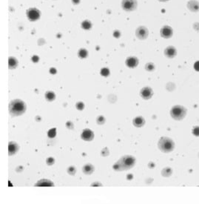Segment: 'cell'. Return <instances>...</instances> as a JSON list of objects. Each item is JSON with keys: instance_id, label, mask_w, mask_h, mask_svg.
<instances>
[{"instance_id": "cell-23", "label": "cell", "mask_w": 199, "mask_h": 204, "mask_svg": "<svg viewBox=\"0 0 199 204\" xmlns=\"http://www.w3.org/2000/svg\"><path fill=\"white\" fill-rule=\"evenodd\" d=\"M145 68L147 71H152L154 69H155V65H154L153 63H147L145 66Z\"/></svg>"}, {"instance_id": "cell-5", "label": "cell", "mask_w": 199, "mask_h": 204, "mask_svg": "<svg viewBox=\"0 0 199 204\" xmlns=\"http://www.w3.org/2000/svg\"><path fill=\"white\" fill-rule=\"evenodd\" d=\"M137 0H122L121 8L127 12H131L137 8Z\"/></svg>"}, {"instance_id": "cell-38", "label": "cell", "mask_w": 199, "mask_h": 204, "mask_svg": "<svg viewBox=\"0 0 199 204\" xmlns=\"http://www.w3.org/2000/svg\"><path fill=\"white\" fill-rule=\"evenodd\" d=\"M73 3L74 4V5H76V4H79V2H80V0H72Z\"/></svg>"}, {"instance_id": "cell-20", "label": "cell", "mask_w": 199, "mask_h": 204, "mask_svg": "<svg viewBox=\"0 0 199 204\" xmlns=\"http://www.w3.org/2000/svg\"><path fill=\"white\" fill-rule=\"evenodd\" d=\"M87 55H88V52L84 48H81L79 51V52H78V56L81 59H85L87 57Z\"/></svg>"}, {"instance_id": "cell-37", "label": "cell", "mask_w": 199, "mask_h": 204, "mask_svg": "<svg viewBox=\"0 0 199 204\" xmlns=\"http://www.w3.org/2000/svg\"><path fill=\"white\" fill-rule=\"evenodd\" d=\"M91 185H92V186H95V185H100V186H102V185L100 183L96 182V183H93Z\"/></svg>"}, {"instance_id": "cell-16", "label": "cell", "mask_w": 199, "mask_h": 204, "mask_svg": "<svg viewBox=\"0 0 199 204\" xmlns=\"http://www.w3.org/2000/svg\"><path fill=\"white\" fill-rule=\"evenodd\" d=\"M18 66V60L14 57H10L8 59L9 69H15Z\"/></svg>"}, {"instance_id": "cell-10", "label": "cell", "mask_w": 199, "mask_h": 204, "mask_svg": "<svg viewBox=\"0 0 199 204\" xmlns=\"http://www.w3.org/2000/svg\"><path fill=\"white\" fill-rule=\"evenodd\" d=\"M153 94V91H152V88L150 87H144L140 91L141 96L144 99V100H149L152 96Z\"/></svg>"}, {"instance_id": "cell-2", "label": "cell", "mask_w": 199, "mask_h": 204, "mask_svg": "<svg viewBox=\"0 0 199 204\" xmlns=\"http://www.w3.org/2000/svg\"><path fill=\"white\" fill-rule=\"evenodd\" d=\"M136 163V159L132 156L125 155L122 157L116 163L113 165V169L116 171L127 170L134 166Z\"/></svg>"}, {"instance_id": "cell-31", "label": "cell", "mask_w": 199, "mask_h": 204, "mask_svg": "<svg viewBox=\"0 0 199 204\" xmlns=\"http://www.w3.org/2000/svg\"><path fill=\"white\" fill-rule=\"evenodd\" d=\"M102 156H107L109 154V151L107 149V148H104L102 149V152H101Z\"/></svg>"}, {"instance_id": "cell-14", "label": "cell", "mask_w": 199, "mask_h": 204, "mask_svg": "<svg viewBox=\"0 0 199 204\" xmlns=\"http://www.w3.org/2000/svg\"><path fill=\"white\" fill-rule=\"evenodd\" d=\"M176 54H177L176 49L173 46H169L164 50V54L168 58L175 57L176 56Z\"/></svg>"}, {"instance_id": "cell-17", "label": "cell", "mask_w": 199, "mask_h": 204, "mask_svg": "<svg viewBox=\"0 0 199 204\" xmlns=\"http://www.w3.org/2000/svg\"><path fill=\"white\" fill-rule=\"evenodd\" d=\"M82 171L85 174H91L94 172V166L91 164H86L82 168Z\"/></svg>"}, {"instance_id": "cell-9", "label": "cell", "mask_w": 199, "mask_h": 204, "mask_svg": "<svg viewBox=\"0 0 199 204\" xmlns=\"http://www.w3.org/2000/svg\"><path fill=\"white\" fill-rule=\"evenodd\" d=\"M81 138L84 141H92L94 138L93 132L89 128H86L82 131Z\"/></svg>"}, {"instance_id": "cell-3", "label": "cell", "mask_w": 199, "mask_h": 204, "mask_svg": "<svg viewBox=\"0 0 199 204\" xmlns=\"http://www.w3.org/2000/svg\"><path fill=\"white\" fill-rule=\"evenodd\" d=\"M158 146H159V149L161 152L168 153V152H170L173 150L175 145L173 141L171 139L168 138V137H163L159 140Z\"/></svg>"}, {"instance_id": "cell-6", "label": "cell", "mask_w": 199, "mask_h": 204, "mask_svg": "<svg viewBox=\"0 0 199 204\" xmlns=\"http://www.w3.org/2000/svg\"><path fill=\"white\" fill-rule=\"evenodd\" d=\"M41 13L37 8H31L27 10V17L29 20L31 22H35L40 18Z\"/></svg>"}, {"instance_id": "cell-39", "label": "cell", "mask_w": 199, "mask_h": 204, "mask_svg": "<svg viewBox=\"0 0 199 204\" xmlns=\"http://www.w3.org/2000/svg\"><path fill=\"white\" fill-rule=\"evenodd\" d=\"M159 2H167V1H169V0H159Z\"/></svg>"}, {"instance_id": "cell-11", "label": "cell", "mask_w": 199, "mask_h": 204, "mask_svg": "<svg viewBox=\"0 0 199 204\" xmlns=\"http://www.w3.org/2000/svg\"><path fill=\"white\" fill-rule=\"evenodd\" d=\"M187 8L191 12L196 13L199 10V2L196 0H189L187 2Z\"/></svg>"}, {"instance_id": "cell-8", "label": "cell", "mask_w": 199, "mask_h": 204, "mask_svg": "<svg viewBox=\"0 0 199 204\" xmlns=\"http://www.w3.org/2000/svg\"><path fill=\"white\" fill-rule=\"evenodd\" d=\"M172 34H173V30H172V28L168 26H164V27L161 28V30H160L161 37L164 39H169L172 37Z\"/></svg>"}, {"instance_id": "cell-24", "label": "cell", "mask_w": 199, "mask_h": 204, "mask_svg": "<svg viewBox=\"0 0 199 204\" xmlns=\"http://www.w3.org/2000/svg\"><path fill=\"white\" fill-rule=\"evenodd\" d=\"M101 74L103 76H108L109 74H110V71L107 68H102L101 70Z\"/></svg>"}, {"instance_id": "cell-29", "label": "cell", "mask_w": 199, "mask_h": 204, "mask_svg": "<svg viewBox=\"0 0 199 204\" xmlns=\"http://www.w3.org/2000/svg\"><path fill=\"white\" fill-rule=\"evenodd\" d=\"M54 163H55V160H54V158H53V157H48V158H47V160H46V163L48 165H54Z\"/></svg>"}, {"instance_id": "cell-30", "label": "cell", "mask_w": 199, "mask_h": 204, "mask_svg": "<svg viewBox=\"0 0 199 204\" xmlns=\"http://www.w3.org/2000/svg\"><path fill=\"white\" fill-rule=\"evenodd\" d=\"M192 134L196 136H199V127L196 126L192 129Z\"/></svg>"}, {"instance_id": "cell-32", "label": "cell", "mask_w": 199, "mask_h": 204, "mask_svg": "<svg viewBox=\"0 0 199 204\" xmlns=\"http://www.w3.org/2000/svg\"><path fill=\"white\" fill-rule=\"evenodd\" d=\"M66 127H67V128H69V129H73V127H74L73 123L72 122H70V121L67 122V123H66Z\"/></svg>"}, {"instance_id": "cell-27", "label": "cell", "mask_w": 199, "mask_h": 204, "mask_svg": "<svg viewBox=\"0 0 199 204\" xmlns=\"http://www.w3.org/2000/svg\"><path fill=\"white\" fill-rule=\"evenodd\" d=\"M75 107L79 111H82L84 108V104L82 102H79V103H77L75 104Z\"/></svg>"}, {"instance_id": "cell-33", "label": "cell", "mask_w": 199, "mask_h": 204, "mask_svg": "<svg viewBox=\"0 0 199 204\" xmlns=\"http://www.w3.org/2000/svg\"><path fill=\"white\" fill-rule=\"evenodd\" d=\"M38 59H39V58H38L37 56H34V57H32V61H33L34 63H37L38 61Z\"/></svg>"}, {"instance_id": "cell-13", "label": "cell", "mask_w": 199, "mask_h": 204, "mask_svg": "<svg viewBox=\"0 0 199 204\" xmlns=\"http://www.w3.org/2000/svg\"><path fill=\"white\" fill-rule=\"evenodd\" d=\"M19 146L16 143H15V142H10L8 145V154L10 156L15 154L19 151Z\"/></svg>"}, {"instance_id": "cell-12", "label": "cell", "mask_w": 199, "mask_h": 204, "mask_svg": "<svg viewBox=\"0 0 199 204\" xmlns=\"http://www.w3.org/2000/svg\"><path fill=\"white\" fill-rule=\"evenodd\" d=\"M125 63L127 67L134 68L139 65V59L135 57H128L126 59Z\"/></svg>"}, {"instance_id": "cell-26", "label": "cell", "mask_w": 199, "mask_h": 204, "mask_svg": "<svg viewBox=\"0 0 199 204\" xmlns=\"http://www.w3.org/2000/svg\"><path fill=\"white\" fill-rule=\"evenodd\" d=\"M75 172H76V170H75V168L74 166H70L67 169V173L70 175H74L75 174Z\"/></svg>"}, {"instance_id": "cell-19", "label": "cell", "mask_w": 199, "mask_h": 204, "mask_svg": "<svg viewBox=\"0 0 199 204\" xmlns=\"http://www.w3.org/2000/svg\"><path fill=\"white\" fill-rule=\"evenodd\" d=\"M45 99L47 100L48 102H52L54 101L56 99V95L54 94V92L51 91H47L45 93Z\"/></svg>"}, {"instance_id": "cell-15", "label": "cell", "mask_w": 199, "mask_h": 204, "mask_svg": "<svg viewBox=\"0 0 199 204\" xmlns=\"http://www.w3.org/2000/svg\"><path fill=\"white\" fill-rule=\"evenodd\" d=\"M35 186H54V183L47 179H42L35 184Z\"/></svg>"}, {"instance_id": "cell-7", "label": "cell", "mask_w": 199, "mask_h": 204, "mask_svg": "<svg viewBox=\"0 0 199 204\" xmlns=\"http://www.w3.org/2000/svg\"><path fill=\"white\" fill-rule=\"evenodd\" d=\"M148 34H149L148 29L144 26H140L136 30V36L137 37L138 39H141V40L147 39Z\"/></svg>"}, {"instance_id": "cell-1", "label": "cell", "mask_w": 199, "mask_h": 204, "mask_svg": "<svg viewBox=\"0 0 199 204\" xmlns=\"http://www.w3.org/2000/svg\"><path fill=\"white\" fill-rule=\"evenodd\" d=\"M26 104L22 100H12L9 104V112L13 116H18L22 115L26 111Z\"/></svg>"}, {"instance_id": "cell-4", "label": "cell", "mask_w": 199, "mask_h": 204, "mask_svg": "<svg viewBox=\"0 0 199 204\" xmlns=\"http://www.w3.org/2000/svg\"><path fill=\"white\" fill-rule=\"evenodd\" d=\"M170 114L171 116L175 120H182L186 115V109L182 106L176 105L172 108L170 111Z\"/></svg>"}, {"instance_id": "cell-22", "label": "cell", "mask_w": 199, "mask_h": 204, "mask_svg": "<svg viewBox=\"0 0 199 204\" xmlns=\"http://www.w3.org/2000/svg\"><path fill=\"white\" fill-rule=\"evenodd\" d=\"M56 128H51L47 132V136L50 138H54V137H56Z\"/></svg>"}, {"instance_id": "cell-34", "label": "cell", "mask_w": 199, "mask_h": 204, "mask_svg": "<svg viewBox=\"0 0 199 204\" xmlns=\"http://www.w3.org/2000/svg\"><path fill=\"white\" fill-rule=\"evenodd\" d=\"M194 68L196 71H199V61H198V62H196V63H195Z\"/></svg>"}, {"instance_id": "cell-21", "label": "cell", "mask_w": 199, "mask_h": 204, "mask_svg": "<svg viewBox=\"0 0 199 204\" xmlns=\"http://www.w3.org/2000/svg\"><path fill=\"white\" fill-rule=\"evenodd\" d=\"M82 27L84 29H85V30H89V29L91 28V27H92V25H91V22H90V21L85 20L82 22Z\"/></svg>"}, {"instance_id": "cell-36", "label": "cell", "mask_w": 199, "mask_h": 204, "mask_svg": "<svg viewBox=\"0 0 199 204\" xmlns=\"http://www.w3.org/2000/svg\"><path fill=\"white\" fill-rule=\"evenodd\" d=\"M50 73L52 74H55L56 73V70L55 68H50Z\"/></svg>"}, {"instance_id": "cell-25", "label": "cell", "mask_w": 199, "mask_h": 204, "mask_svg": "<svg viewBox=\"0 0 199 204\" xmlns=\"http://www.w3.org/2000/svg\"><path fill=\"white\" fill-rule=\"evenodd\" d=\"M96 122L99 125H103L105 123V118L103 116H99L96 119Z\"/></svg>"}, {"instance_id": "cell-35", "label": "cell", "mask_w": 199, "mask_h": 204, "mask_svg": "<svg viewBox=\"0 0 199 204\" xmlns=\"http://www.w3.org/2000/svg\"><path fill=\"white\" fill-rule=\"evenodd\" d=\"M113 36H114V37H116V38H118V37H120V33H119L118 30H115L113 34Z\"/></svg>"}, {"instance_id": "cell-28", "label": "cell", "mask_w": 199, "mask_h": 204, "mask_svg": "<svg viewBox=\"0 0 199 204\" xmlns=\"http://www.w3.org/2000/svg\"><path fill=\"white\" fill-rule=\"evenodd\" d=\"M169 172H171V169H169V168H166V169H164V170L162 171V175L165 176V177H167V176L170 175L171 173Z\"/></svg>"}, {"instance_id": "cell-18", "label": "cell", "mask_w": 199, "mask_h": 204, "mask_svg": "<svg viewBox=\"0 0 199 204\" xmlns=\"http://www.w3.org/2000/svg\"><path fill=\"white\" fill-rule=\"evenodd\" d=\"M145 120L142 116H137L133 120V125L136 127H141L144 125Z\"/></svg>"}]
</instances>
